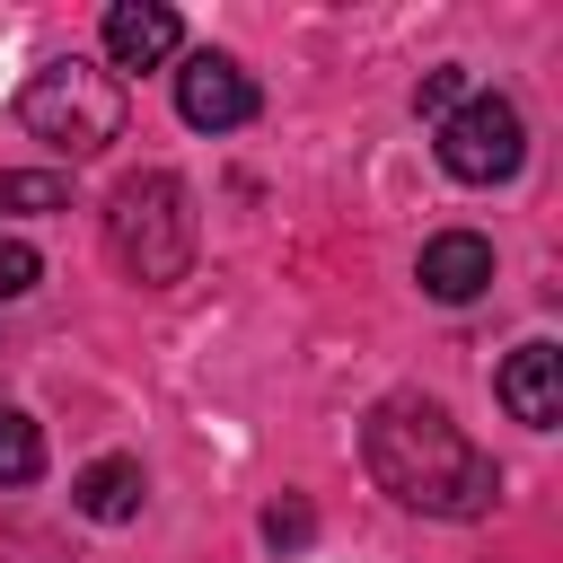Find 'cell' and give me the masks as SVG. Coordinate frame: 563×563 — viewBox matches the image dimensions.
<instances>
[{
	"instance_id": "obj_12",
	"label": "cell",
	"mask_w": 563,
	"mask_h": 563,
	"mask_svg": "<svg viewBox=\"0 0 563 563\" xmlns=\"http://www.w3.org/2000/svg\"><path fill=\"white\" fill-rule=\"evenodd\" d=\"M308 537H317V510H308L299 493H282V501L264 510V545H273V554H299Z\"/></svg>"
},
{
	"instance_id": "obj_10",
	"label": "cell",
	"mask_w": 563,
	"mask_h": 563,
	"mask_svg": "<svg viewBox=\"0 0 563 563\" xmlns=\"http://www.w3.org/2000/svg\"><path fill=\"white\" fill-rule=\"evenodd\" d=\"M0 211H70V176H53V167H0Z\"/></svg>"
},
{
	"instance_id": "obj_1",
	"label": "cell",
	"mask_w": 563,
	"mask_h": 563,
	"mask_svg": "<svg viewBox=\"0 0 563 563\" xmlns=\"http://www.w3.org/2000/svg\"><path fill=\"white\" fill-rule=\"evenodd\" d=\"M361 457H369L378 493L405 501V510H422V519H484L501 501V466L431 396H387L361 422Z\"/></svg>"
},
{
	"instance_id": "obj_2",
	"label": "cell",
	"mask_w": 563,
	"mask_h": 563,
	"mask_svg": "<svg viewBox=\"0 0 563 563\" xmlns=\"http://www.w3.org/2000/svg\"><path fill=\"white\" fill-rule=\"evenodd\" d=\"M18 123L62 158H97V150L123 141V79L106 62H88V53H53L18 88Z\"/></svg>"
},
{
	"instance_id": "obj_5",
	"label": "cell",
	"mask_w": 563,
	"mask_h": 563,
	"mask_svg": "<svg viewBox=\"0 0 563 563\" xmlns=\"http://www.w3.org/2000/svg\"><path fill=\"white\" fill-rule=\"evenodd\" d=\"M255 79H246V62H229V53H194L185 70H176V114L194 123V132H238V123H255Z\"/></svg>"
},
{
	"instance_id": "obj_13",
	"label": "cell",
	"mask_w": 563,
	"mask_h": 563,
	"mask_svg": "<svg viewBox=\"0 0 563 563\" xmlns=\"http://www.w3.org/2000/svg\"><path fill=\"white\" fill-rule=\"evenodd\" d=\"M457 106H466V70H457V62L422 70V88H413V114H431V123H440V114H457Z\"/></svg>"
},
{
	"instance_id": "obj_7",
	"label": "cell",
	"mask_w": 563,
	"mask_h": 563,
	"mask_svg": "<svg viewBox=\"0 0 563 563\" xmlns=\"http://www.w3.org/2000/svg\"><path fill=\"white\" fill-rule=\"evenodd\" d=\"M422 290L440 299V308H466V299H484L493 290V238H475V229H440L431 246H422Z\"/></svg>"
},
{
	"instance_id": "obj_6",
	"label": "cell",
	"mask_w": 563,
	"mask_h": 563,
	"mask_svg": "<svg viewBox=\"0 0 563 563\" xmlns=\"http://www.w3.org/2000/svg\"><path fill=\"white\" fill-rule=\"evenodd\" d=\"M493 396L510 405V422L554 431V422H563V352H554V343H519V352L493 369Z\"/></svg>"
},
{
	"instance_id": "obj_8",
	"label": "cell",
	"mask_w": 563,
	"mask_h": 563,
	"mask_svg": "<svg viewBox=\"0 0 563 563\" xmlns=\"http://www.w3.org/2000/svg\"><path fill=\"white\" fill-rule=\"evenodd\" d=\"M176 44H185L176 9H158V0H114L106 9V62L114 70H158V62H176Z\"/></svg>"
},
{
	"instance_id": "obj_14",
	"label": "cell",
	"mask_w": 563,
	"mask_h": 563,
	"mask_svg": "<svg viewBox=\"0 0 563 563\" xmlns=\"http://www.w3.org/2000/svg\"><path fill=\"white\" fill-rule=\"evenodd\" d=\"M44 282V264H35V246L26 238H0V299H26Z\"/></svg>"
},
{
	"instance_id": "obj_9",
	"label": "cell",
	"mask_w": 563,
	"mask_h": 563,
	"mask_svg": "<svg viewBox=\"0 0 563 563\" xmlns=\"http://www.w3.org/2000/svg\"><path fill=\"white\" fill-rule=\"evenodd\" d=\"M141 493H150L141 457H97V466H79V484H70L79 519H97V528H123V519H141Z\"/></svg>"
},
{
	"instance_id": "obj_4",
	"label": "cell",
	"mask_w": 563,
	"mask_h": 563,
	"mask_svg": "<svg viewBox=\"0 0 563 563\" xmlns=\"http://www.w3.org/2000/svg\"><path fill=\"white\" fill-rule=\"evenodd\" d=\"M519 158H528V123H519L510 97L466 88V106L440 114V167H449L457 185H510Z\"/></svg>"
},
{
	"instance_id": "obj_11",
	"label": "cell",
	"mask_w": 563,
	"mask_h": 563,
	"mask_svg": "<svg viewBox=\"0 0 563 563\" xmlns=\"http://www.w3.org/2000/svg\"><path fill=\"white\" fill-rule=\"evenodd\" d=\"M35 475H44V431L18 405H0V484H35Z\"/></svg>"
},
{
	"instance_id": "obj_3",
	"label": "cell",
	"mask_w": 563,
	"mask_h": 563,
	"mask_svg": "<svg viewBox=\"0 0 563 563\" xmlns=\"http://www.w3.org/2000/svg\"><path fill=\"white\" fill-rule=\"evenodd\" d=\"M106 246L141 290L185 282V264H194V194H185V176H167V167L123 176L114 202H106Z\"/></svg>"
}]
</instances>
